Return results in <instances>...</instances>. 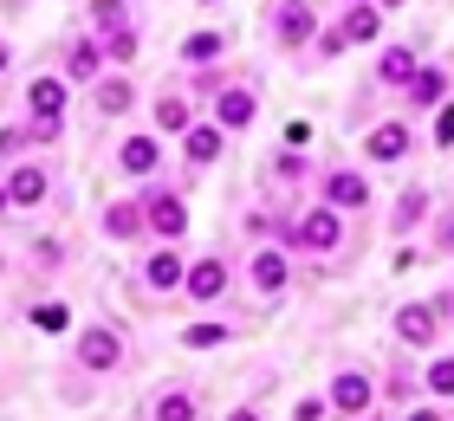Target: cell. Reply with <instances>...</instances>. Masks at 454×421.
<instances>
[{"label":"cell","instance_id":"obj_13","mask_svg":"<svg viewBox=\"0 0 454 421\" xmlns=\"http://www.w3.org/2000/svg\"><path fill=\"white\" fill-rule=\"evenodd\" d=\"M364 150L377 156V162H403V156H409V130H403V123H377Z\"/></svg>","mask_w":454,"mask_h":421},{"label":"cell","instance_id":"obj_1","mask_svg":"<svg viewBox=\"0 0 454 421\" xmlns=\"http://www.w3.org/2000/svg\"><path fill=\"white\" fill-rule=\"evenodd\" d=\"M66 78H33V91H27V111L39 130H59V117H66Z\"/></svg>","mask_w":454,"mask_h":421},{"label":"cell","instance_id":"obj_38","mask_svg":"<svg viewBox=\"0 0 454 421\" xmlns=\"http://www.w3.org/2000/svg\"><path fill=\"white\" fill-rule=\"evenodd\" d=\"M201 7H215V0H201Z\"/></svg>","mask_w":454,"mask_h":421},{"label":"cell","instance_id":"obj_26","mask_svg":"<svg viewBox=\"0 0 454 421\" xmlns=\"http://www.w3.org/2000/svg\"><path fill=\"white\" fill-rule=\"evenodd\" d=\"M150 421H195V402H189L182 389H169V395L156 402V415H150Z\"/></svg>","mask_w":454,"mask_h":421},{"label":"cell","instance_id":"obj_5","mask_svg":"<svg viewBox=\"0 0 454 421\" xmlns=\"http://www.w3.org/2000/svg\"><path fill=\"white\" fill-rule=\"evenodd\" d=\"M370 395H377V389H370V376H364V370H338L325 402H332L338 415H364V409H370Z\"/></svg>","mask_w":454,"mask_h":421},{"label":"cell","instance_id":"obj_11","mask_svg":"<svg viewBox=\"0 0 454 421\" xmlns=\"http://www.w3.org/2000/svg\"><path fill=\"white\" fill-rule=\"evenodd\" d=\"M215 123H221V130H247V123H254V91H247V84L221 91L215 97Z\"/></svg>","mask_w":454,"mask_h":421},{"label":"cell","instance_id":"obj_8","mask_svg":"<svg viewBox=\"0 0 454 421\" xmlns=\"http://www.w3.org/2000/svg\"><path fill=\"white\" fill-rule=\"evenodd\" d=\"M364 201H370V182L357 168H332L325 175V207H364Z\"/></svg>","mask_w":454,"mask_h":421},{"label":"cell","instance_id":"obj_25","mask_svg":"<svg viewBox=\"0 0 454 421\" xmlns=\"http://www.w3.org/2000/svg\"><path fill=\"white\" fill-rule=\"evenodd\" d=\"M215 344H227V324H189L182 331V350H215Z\"/></svg>","mask_w":454,"mask_h":421},{"label":"cell","instance_id":"obj_22","mask_svg":"<svg viewBox=\"0 0 454 421\" xmlns=\"http://www.w3.org/2000/svg\"><path fill=\"white\" fill-rule=\"evenodd\" d=\"M221 136H227L221 123H215V130H189V162H215L221 156Z\"/></svg>","mask_w":454,"mask_h":421},{"label":"cell","instance_id":"obj_31","mask_svg":"<svg viewBox=\"0 0 454 421\" xmlns=\"http://www.w3.org/2000/svg\"><path fill=\"white\" fill-rule=\"evenodd\" d=\"M325 409H332V402H325V395H305V402H299V415H293V421H325Z\"/></svg>","mask_w":454,"mask_h":421},{"label":"cell","instance_id":"obj_18","mask_svg":"<svg viewBox=\"0 0 454 421\" xmlns=\"http://www.w3.org/2000/svg\"><path fill=\"white\" fill-rule=\"evenodd\" d=\"M409 97H416V104H442V97H448V72H442V66H416Z\"/></svg>","mask_w":454,"mask_h":421},{"label":"cell","instance_id":"obj_28","mask_svg":"<svg viewBox=\"0 0 454 421\" xmlns=\"http://www.w3.org/2000/svg\"><path fill=\"white\" fill-rule=\"evenodd\" d=\"M105 58L130 66V58H137V33H130V27H111V39H105Z\"/></svg>","mask_w":454,"mask_h":421},{"label":"cell","instance_id":"obj_19","mask_svg":"<svg viewBox=\"0 0 454 421\" xmlns=\"http://www.w3.org/2000/svg\"><path fill=\"white\" fill-rule=\"evenodd\" d=\"M286 279H293V266L279 253H254V285L260 292H286Z\"/></svg>","mask_w":454,"mask_h":421},{"label":"cell","instance_id":"obj_12","mask_svg":"<svg viewBox=\"0 0 454 421\" xmlns=\"http://www.w3.org/2000/svg\"><path fill=\"white\" fill-rule=\"evenodd\" d=\"M98 66H105V46H98V39H78V46L66 52V84H91Z\"/></svg>","mask_w":454,"mask_h":421},{"label":"cell","instance_id":"obj_3","mask_svg":"<svg viewBox=\"0 0 454 421\" xmlns=\"http://www.w3.org/2000/svg\"><path fill=\"white\" fill-rule=\"evenodd\" d=\"M299 246H312V253H338V246H344V221H338V207H312V214L299 221Z\"/></svg>","mask_w":454,"mask_h":421},{"label":"cell","instance_id":"obj_29","mask_svg":"<svg viewBox=\"0 0 454 421\" xmlns=\"http://www.w3.org/2000/svg\"><path fill=\"white\" fill-rule=\"evenodd\" d=\"M428 395H454V356H435V363H428Z\"/></svg>","mask_w":454,"mask_h":421},{"label":"cell","instance_id":"obj_35","mask_svg":"<svg viewBox=\"0 0 454 421\" xmlns=\"http://www.w3.org/2000/svg\"><path fill=\"white\" fill-rule=\"evenodd\" d=\"M7 207H13V201H7V182H0V214H7Z\"/></svg>","mask_w":454,"mask_h":421},{"label":"cell","instance_id":"obj_32","mask_svg":"<svg viewBox=\"0 0 454 421\" xmlns=\"http://www.w3.org/2000/svg\"><path fill=\"white\" fill-rule=\"evenodd\" d=\"M98 27H123V7H117V0H98Z\"/></svg>","mask_w":454,"mask_h":421},{"label":"cell","instance_id":"obj_7","mask_svg":"<svg viewBox=\"0 0 454 421\" xmlns=\"http://www.w3.org/2000/svg\"><path fill=\"white\" fill-rule=\"evenodd\" d=\"M182 285H189V299L215 305L221 292H227V260H195L189 272H182Z\"/></svg>","mask_w":454,"mask_h":421},{"label":"cell","instance_id":"obj_2","mask_svg":"<svg viewBox=\"0 0 454 421\" xmlns=\"http://www.w3.org/2000/svg\"><path fill=\"white\" fill-rule=\"evenodd\" d=\"M143 207H150V214H143V227H156L162 240H182V234H189V207H182V195L156 188V195L143 201Z\"/></svg>","mask_w":454,"mask_h":421},{"label":"cell","instance_id":"obj_27","mask_svg":"<svg viewBox=\"0 0 454 421\" xmlns=\"http://www.w3.org/2000/svg\"><path fill=\"white\" fill-rule=\"evenodd\" d=\"M422 207H428V195H422V188H409V195L396 201V234H409V227L422 221Z\"/></svg>","mask_w":454,"mask_h":421},{"label":"cell","instance_id":"obj_20","mask_svg":"<svg viewBox=\"0 0 454 421\" xmlns=\"http://www.w3.org/2000/svg\"><path fill=\"white\" fill-rule=\"evenodd\" d=\"M130 104H137V91H130V78H105V84H98V111H105V117H117V111H130Z\"/></svg>","mask_w":454,"mask_h":421},{"label":"cell","instance_id":"obj_16","mask_svg":"<svg viewBox=\"0 0 454 421\" xmlns=\"http://www.w3.org/2000/svg\"><path fill=\"white\" fill-rule=\"evenodd\" d=\"M338 33H344V39H377V33H383V7H377V0H357V7L344 13Z\"/></svg>","mask_w":454,"mask_h":421},{"label":"cell","instance_id":"obj_17","mask_svg":"<svg viewBox=\"0 0 454 421\" xmlns=\"http://www.w3.org/2000/svg\"><path fill=\"white\" fill-rule=\"evenodd\" d=\"M117 162L130 168V175H156V162H162V150H156V136H130L117 150Z\"/></svg>","mask_w":454,"mask_h":421},{"label":"cell","instance_id":"obj_36","mask_svg":"<svg viewBox=\"0 0 454 421\" xmlns=\"http://www.w3.org/2000/svg\"><path fill=\"white\" fill-rule=\"evenodd\" d=\"M0 72H7V39H0Z\"/></svg>","mask_w":454,"mask_h":421},{"label":"cell","instance_id":"obj_10","mask_svg":"<svg viewBox=\"0 0 454 421\" xmlns=\"http://www.w3.org/2000/svg\"><path fill=\"white\" fill-rule=\"evenodd\" d=\"M7 201H13V207H33V201H46V168H33V162H13V168H7Z\"/></svg>","mask_w":454,"mask_h":421},{"label":"cell","instance_id":"obj_6","mask_svg":"<svg viewBox=\"0 0 454 421\" xmlns=\"http://www.w3.org/2000/svg\"><path fill=\"white\" fill-rule=\"evenodd\" d=\"M78 363H85V370H117L123 363V337L105 331V324L85 331V337H78Z\"/></svg>","mask_w":454,"mask_h":421},{"label":"cell","instance_id":"obj_33","mask_svg":"<svg viewBox=\"0 0 454 421\" xmlns=\"http://www.w3.org/2000/svg\"><path fill=\"white\" fill-rule=\"evenodd\" d=\"M409 421H442V415H435V409H416V415H409Z\"/></svg>","mask_w":454,"mask_h":421},{"label":"cell","instance_id":"obj_30","mask_svg":"<svg viewBox=\"0 0 454 421\" xmlns=\"http://www.w3.org/2000/svg\"><path fill=\"white\" fill-rule=\"evenodd\" d=\"M33 324H39V331H66V305H39Z\"/></svg>","mask_w":454,"mask_h":421},{"label":"cell","instance_id":"obj_24","mask_svg":"<svg viewBox=\"0 0 454 421\" xmlns=\"http://www.w3.org/2000/svg\"><path fill=\"white\" fill-rule=\"evenodd\" d=\"M137 227H143V214H137L130 201H123V207H111V214H105V234H111V240H130Z\"/></svg>","mask_w":454,"mask_h":421},{"label":"cell","instance_id":"obj_37","mask_svg":"<svg viewBox=\"0 0 454 421\" xmlns=\"http://www.w3.org/2000/svg\"><path fill=\"white\" fill-rule=\"evenodd\" d=\"M377 7H403V0H377Z\"/></svg>","mask_w":454,"mask_h":421},{"label":"cell","instance_id":"obj_21","mask_svg":"<svg viewBox=\"0 0 454 421\" xmlns=\"http://www.w3.org/2000/svg\"><path fill=\"white\" fill-rule=\"evenodd\" d=\"M377 78H383V84H409V78H416V52L389 46V52H383V66H377Z\"/></svg>","mask_w":454,"mask_h":421},{"label":"cell","instance_id":"obj_34","mask_svg":"<svg viewBox=\"0 0 454 421\" xmlns=\"http://www.w3.org/2000/svg\"><path fill=\"white\" fill-rule=\"evenodd\" d=\"M227 421H260V415H254V409H240V415H227Z\"/></svg>","mask_w":454,"mask_h":421},{"label":"cell","instance_id":"obj_4","mask_svg":"<svg viewBox=\"0 0 454 421\" xmlns=\"http://www.w3.org/2000/svg\"><path fill=\"white\" fill-rule=\"evenodd\" d=\"M442 311L448 305H403L396 311V337H403V344H435V331H442Z\"/></svg>","mask_w":454,"mask_h":421},{"label":"cell","instance_id":"obj_9","mask_svg":"<svg viewBox=\"0 0 454 421\" xmlns=\"http://www.w3.org/2000/svg\"><path fill=\"white\" fill-rule=\"evenodd\" d=\"M273 33H279V46H305V39H312V7H305V0H279Z\"/></svg>","mask_w":454,"mask_h":421},{"label":"cell","instance_id":"obj_23","mask_svg":"<svg viewBox=\"0 0 454 421\" xmlns=\"http://www.w3.org/2000/svg\"><path fill=\"white\" fill-rule=\"evenodd\" d=\"M221 46H227L221 33H195L189 46H182V58H189V66H208V58H221Z\"/></svg>","mask_w":454,"mask_h":421},{"label":"cell","instance_id":"obj_15","mask_svg":"<svg viewBox=\"0 0 454 421\" xmlns=\"http://www.w3.org/2000/svg\"><path fill=\"white\" fill-rule=\"evenodd\" d=\"M156 130H162V136H189V130H195V111H189V97H176V91L162 97V104H156Z\"/></svg>","mask_w":454,"mask_h":421},{"label":"cell","instance_id":"obj_14","mask_svg":"<svg viewBox=\"0 0 454 421\" xmlns=\"http://www.w3.org/2000/svg\"><path fill=\"white\" fill-rule=\"evenodd\" d=\"M182 272H189V266L176 260V246H162V253H150L143 279H150V292H176V285H182Z\"/></svg>","mask_w":454,"mask_h":421}]
</instances>
